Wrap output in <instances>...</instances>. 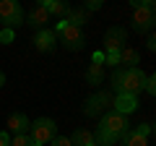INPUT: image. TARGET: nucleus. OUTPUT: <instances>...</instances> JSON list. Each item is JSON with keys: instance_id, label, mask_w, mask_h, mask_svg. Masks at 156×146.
Listing matches in <instances>:
<instances>
[{"instance_id": "f257e3e1", "label": "nucleus", "mask_w": 156, "mask_h": 146, "mask_svg": "<svg viewBox=\"0 0 156 146\" xmlns=\"http://www.w3.org/2000/svg\"><path fill=\"white\" fill-rule=\"evenodd\" d=\"M52 31L60 37V42H62L65 50H81V47H83V31L78 26H73V24H68L65 18H57V26L52 29Z\"/></svg>"}, {"instance_id": "f03ea898", "label": "nucleus", "mask_w": 156, "mask_h": 146, "mask_svg": "<svg viewBox=\"0 0 156 146\" xmlns=\"http://www.w3.org/2000/svg\"><path fill=\"white\" fill-rule=\"evenodd\" d=\"M29 136H31V141L44 146L57 136V123L52 118H37L34 123H29Z\"/></svg>"}, {"instance_id": "7ed1b4c3", "label": "nucleus", "mask_w": 156, "mask_h": 146, "mask_svg": "<svg viewBox=\"0 0 156 146\" xmlns=\"http://www.w3.org/2000/svg\"><path fill=\"white\" fill-rule=\"evenodd\" d=\"M135 16H133V29L135 31H151L154 29V3L151 0H133Z\"/></svg>"}, {"instance_id": "20e7f679", "label": "nucleus", "mask_w": 156, "mask_h": 146, "mask_svg": "<svg viewBox=\"0 0 156 146\" xmlns=\"http://www.w3.org/2000/svg\"><path fill=\"white\" fill-rule=\"evenodd\" d=\"M0 24L3 29H13L23 24V8L18 5L16 0H0Z\"/></svg>"}, {"instance_id": "39448f33", "label": "nucleus", "mask_w": 156, "mask_h": 146, "mask_svg": "<svg viewBox=\"0 0 156 146\" xmlns=\"http://www.w3.org/2000/svg\"><path fill=\"white\" fill-rule=\"evenodd\" d=\"M109 110H112V97L107 94V91L91 94L89 99H86V104H83V112L89 115V118H104Z\"/></svg>"}, {"instance_id": "423d86ee", "label": "nucleus", "mask_w": 156, "mask_h": 146, "mask_svg": "<svg viewBox=\"0 0 156 146\" xmlns=\"http://www.w3.org/2000/svg\"><path fill=\"white\" fill-rule=\"evenodd\" d=\"M99 128H104L107 133L117 136V138H122V136L130 130V123H128V115H120V112H112L109 110V112L99 120Z\"/></svg>"}, {"instance_id": "0eeeda50", "label": "nucleus", "mask_w": 156, "mask_h": 146, "mask_svg": "<svg viewBox=\"0 0 156 146\" xmlns=\"http://www.w3.org/2000/svg\"><path fill=\"white\" fill-rule=\"evenodd\" d=\"M143 81H146V73L140 71L138 65L135 68H125L122 71V84H120V94H138L143 89Z\"/></svg>"}, {"instance_id": "6e6552de", "label": "nucleus", "mask_w": 156, "mask_h": 146, "mask_svg": "<svg viewBox=\"0 0 156 146\" xmlns=\"http://www.w3.org/2000/svg\"><path fill=\"white\" fill-rule=\"evenodd\" d=\"M125 39H128V31L122 26H109L104 34V52H120L125 47Z\"/></svg>"}, {"instance_id": "1a4fd4ad", "label": "nucleus", "mask_w": 156, "mask_h": 146, "mask_svg": "<svg viewBox=\"0 0 156 146\" xmlns=\"http://www.w3.org/2000/svg\"><path fill=\"white\" fill-rule=\"evenodd\" d=\"M34 47H37L39 52H50L52 47L57 45V34L52 31V29H37V34H34Z\"/></svg>"}, {"instance_id": "9d476101", "label": "nucleus", "mask_w": 156, "mask_h": 146, "mask_svg": "<svg viewBox=\"0 0 156 146\" xmlns=\"http://www.w3.org/2000/svg\"><path fill=\"white\" fill-rule=\"evenodd\" d=\"M135 107H138V97H133V94H117L112 99V112L130 115V112H135Z\"/></svg>"}, {"instance_id": "9b49d317", "label": "nucleus", "mask_w": 156, "mask_h": 146, "mask_svg": "<svg viewBox=\"0 0 156 146\" xmlns=\"http://www.w3.org/2000/svg\"><path fill=\"white\" fill-rule=\"evenodd\" d=\"M47 21H50V13H47V8L42 5V3H34L31 11H29V16L23 18V24H29V26H34V29H44Z\"/></svg>"}, {"instance_id": "f8f14e48", "label": "nucleus", "mask_w": 156, "mask_h": 146, "mask_svg": "<svg viewBox=\"0 0 156 146\" xmlns=\"http://www.w3.org/2000/svg\"><path fill=\"white\" fill-rule=\"evenodd\" d=\"M8 133H11V136H18V133H29V118H26V115H23V112H13L11 115V118H8Z\"/></svg>"}, {"instance_id": "ddd939ff", "label": "nucleus", "mask_w": 156, "mask_h": 146, "mask_svg": "<svg viewBox=\"0 0 156 146\" xmlns=\"http://www.w3.org/2000/svg\"><path fill=\"white\" fill-rule=\"evenodd\" d=\"M68 138H70L73 146H94V144H96V141H94V133H91V130H86V128L76 130V133L68 136Z\"/></svg>"}, {"instance_id": "4468645a", "label": "nucleus", "mask_w": 156, "mask_h": 146, "mask_svg": "<svg viewBox=\"0 0 156 146\" xmlns=\"http://www.w3.org/2000/svg\"><path fill=\"white\" fill-rule=\"evenodd\" d=\"M65 21L81 29V26H83L86 21H89V13H86L83 8H68V13H65Z\"/></svg>"}, {"instance_id": "2eb2a0df", "label": "nucleus", "mask_w": 156, "mask_h": 146, "mask_svg": "<svg viewBox=\"0 0 156 146\" xmlns=\"http://www.w3.org/2000/svg\"><path fill=\"white\" fill-rule=\"evenodd\" d=\"M42 5L47 8V13H50V16H57V18H65L68 8H70V5H65L62 0H42Z\"/></svg>"}, {"instance_id": "dca6fc26", "label": "nucleus", "mask_w": 156, "mask_h": 146, "mask_svg": "<svg viewBox=\"0 0 156 146\" xmlns=\"http://www.w3.org/2000/svg\"><path fill=\"white\" fill-rule=\"evenodd\" d=\"M86 81H89L91 86H99L101 81H104V65H96V63H91L89 71H86Z\"/></svg>"}, {"instance_id": "f3484780", "label": "nucleus", "mask_w": 156, "mask_h": 146, "mask_svg": "<svg viewBox=\"0 0 156 146\" xmlns=\"http://www.w3.org/2000/svg\"><path fill=\"white\" fill-rule=\"evenodd\" d=\"M138 60H140L138 50H133V47H122L120 50V63H125V68H135Z\"/></svg>"}, {"instance_id": "a211bd4d", "label": "nucleus", "mask_w": 156, "mask_h": 146, "mask_svg": "<svg viewBox=\"0 0 156 146\" xmlns=\"http://www.w3.org/2000/svg\"><path fill=\"white\" fill-rule=\"evenodd\" d=\"M122 146H148V138L140 133H135V130H128V133L122 136Z\"/></svg>"}, {"instance_id": "6ab92c4d", "label": "nucleus", "mask_w": 156, "mask_h": 146, "mask_svg": "<svg viewBox=\"0 0 156 146\" xmlns=\"http://www.w3.org/2000/svg\"><path fill=\"white\" fill-rule=\"evenodd\" d=\"M11 146H34V141L29 133H18V136H11Z\"/></svg>"}, {"instance_id": "aec40b11", "label": "nucleus", "mask_w": 156, "mask_h": 146, "mask_svg": "<svg viewBox=\"0 0 156 146\" xmlns=\"http://www.w3.org/2000/svg\"><path fill=\"white\" fill-rule=\"evenodd\" d=\"M122 71L125 68H112V89L120 94V84H122Z\"/></svg>"}, {"instance_id": "412c9836", "label": "nucleus", "mask_w": 156, "mask_h": 146, "mask_svg": "<svg viewBox=\"0 0 156 146\" xmlns=\"http://www.w3.org/2000/svg\"><path fill=\"white\" fill-rule=\"evenodd\" d=\"M104 65L120 68V52H104Z\"/></svg>"}, {"instance_id": "4be33fe9", "label": "nucleus", "mask_w": 156, "mask_h": 146, "mask_svg": "<svg viewBox=\"0 0 156 146\" xmlns=\"http://www.w3.org/2000/svg\"><path fill=\"white\" fill-rule=\"evenodd\" d=\"M13 39H16V31L13 29H3L0 31V45H11Z\"/></svg>"}, {"instance_id": "5701e85b", "label": "nucleus", "mask_w": 156, "mask_h": 146, "mask_svg": "<svg viewBox=\"0 0 156 146\" xmlns=\"http://www.w3.org/2000/svg\"><path fill=\"white\" fill-rule=\"evenodd\" d=\"M143 89L148 91V94H156V78H154V76H146V81H143Z\"/></svg>"}, {"instance_id": "b1692460", "label": "nucleus", "mask_w": 156, "mask_h": 146, "mask_svg": "<svg viewBox=\"0 0 156 146\" xmlns=\"http://www.w3.org/2000/svg\"><path fill=\"white\" fill-rule=\"evenodd\" d=\"M50 146H73V144H70L68 136H55V138L50 141Z\"/></svg>"}, {"instance_id": "393cba45", "label": "nucleus", "mask_w": 156, "mask_h": 146, "mask_svg": "<svg viewBox=\"0 0 156 146\" xmlns=\"http://www.w3.org/2000/svg\"><path fill=\"white\" fill-rule=\"evenodd\" d=\"M133 130H135V133H140V136H146V138H148V136H151V130H154V128H151V123H140L138 128H133Z\"/></svg>"}, {"instance_id": "a878e982", "label": "nucleus", "mask_w": 156, "mask_h": 146, "mask_svg": "<svg viewBox=\"0 0 156 146\" xmlns=\"http://www.w3.org/2000/svg\"><path fill=\"white\" fill-rule=\"evenodd\" d=\"M99 8H101V0H89V3L83 5V11L89 13V11H99Z\"/></svg>"}, {"instance_id": "bb28decb", "label": "nucleus", "mask_w": 156, "mask_h": 146, "mask_svg": "<svg viewBox=\"0 0 156 146\" xmlns=\"http://www.w3.org/2000/svg\"><path fill=\"white\" fill-rule=\"evenodd\" d=\"M0 146H11V133L8 130H0Z\"/></svg>"}, {"instance_id": "cd10ccee", "label": "nucleus", "mask_w": 156, "mask_h": 146, "mask_svg": "<svg viewBox=\"0 0 156 146\" xmlns=\"http://www.w3.org/2000/svg\"><path fill=\"white\" fill-rule=\"evenodd\" d=\"M91 63H96V65H104V52H99V50H96L94 55H91Z\"/></svg>"}, {"instance_id": "c85d7f7f", "label": "nucleus", "mask_w": 156, "mask_h": 146, "mask_svg": "<svg viewBox=\"0 0 156 146\" xmlns=\"http://www.w3.org/2000/svg\"><path fill=\"white\" fill-rule=\"evenodd\" d=\"M146 47H148L151 52L156 50V39H154V34H148V39H146Z\"/></svg>"}, {"instance_id": "c756f323", "label": "nucleus", "mask_w": 156, "mask_h": 146, "mask_svg": "<svg viewBox=\"0 0 156 146\" xmlns=\"http://www.w3.org/2000/svg\"><path fill=\"white\" fill-rule=\"evenodd\" d=\"M3 84H5V73L0 71V86H3Z\"/></svg>"}, {"instance_id": "7c9ffc66", "label": "nucleus", "mask_w": 156, "mask_h": 146, "mask_svg": "<svg viewBox=\"0 0 156 146\" xmlns=\"http://www.w3.org/2000/svg\"><path fill=\"white\" fill-rule=\"evenodd\" d=\"M94 146H99V144H94Z\"/></svg>"}]
</instances>
